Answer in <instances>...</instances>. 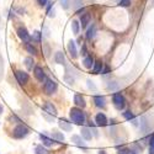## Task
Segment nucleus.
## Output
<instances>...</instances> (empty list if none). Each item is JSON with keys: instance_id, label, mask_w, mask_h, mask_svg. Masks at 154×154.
<instances>
[{"instance_id": "f257e3e1", "label": "nucleus", "mask_w": 154, "mask_h": 154, "mask_svg": "<svg viewBox=\"0 0 154 154\" xmlns=\"http://www.w3.org/2000/svg\"><path fill=\"white\" fill-rule=\"evenodd\" d=\"M70 120L74 122V123H76V125H84L85 123V121H86V117H85V113L80 110V109H76V107H73L72 110H70Z\"/></svg>"}, {"instance_id": "f03ea898", "label": "nucleus", "mask_w": 154, "mask_h": 154, "mask_svg": "<svg viewBox=\"0 0 154 154\" xmlns=\"http://www.w3.org/2000/svg\"><path fill=\"white\" fill-rule=\"evenodd\" d=\"M112 102L117 110H123L126 106V100H125L123 95L120 93H116V94L112 95Z\"/></svg>"}, {"instance_id": "7ed1b4c3", "label": "nucleus", "mask_w": 154, "mask_h": 154, "mask_svg": "<svg viewBox=\"0 0 154 154\" xmlns=\"http://www.w3.org/2000/svg\"><path fill=\"white\" fill-rule=\"evenodd\" d=\"M27 134H29V128L25 127L23 125H17L14 128V131H12V136H14L15 138H17V139L25 138Z\"/></svg>"}, {"instance_id": "20e7f679", "label": "nucleus", "mask_w": 154, "mask_h": 154, "mask_svg": "<svg viewBox=\"0 0 154 154\" xmlns=\"http://www.w3.org/2000/svg\"><path fill=\"white\" fill-rule=\"evenodd\" d=\"M57 89H58V85L56 82L53 80H46L45 83V93L47 95H52L57 91Z\"/></svg>"}, {"instance_id": "39448f33", "label": "nucleus", "mask_w": 154, "mask_h": 154, "mask_svg": "<svg viewBox=\"0 0 154 154\" xmlns=\"http://www.w3.org/2000/svg\"><path fill=\"white\" fill-rule=\"evenodd\" d=\"M17 36L21 38L23 42H26V43H29L31 41V36H30V33L27 32V30L25 27H19L17 29Z\"/></svg>"}, {"instance_id": "423d86ee", "label": "nucleus", "mask_w": 154, "mask_h": 154, "mask_svg": "<svg viewBox=\"0 0 154 154\" xmlns=\"http://www.w3.org/2000/svg\"><path fill=\"white\" fill-rule=\"evenodd\" d=\"M15 76H16L17 82H19L21 85L26 84V83L29 82V74L25 73V72H22V70H16V72H15Z\"/></svg>"}, {"instance_id": "0eeeda50", "label": "nucleus", "mask_w": 154, "mask_h": 154, "mask_svg": "<svg viewBox=\"0 0 154 154\" xmlns=\"http://www.w3.org/2000/svg\"><path fill=\"white\" fill-rule=\"evenodd\" d=\"M33 72H35V76H36L37 80H40V82H45V80H46L45 70H43L41 67H35Z\"/></svg>"}, {"instance_id": "6e6552de", "label": "nucleus", "mask_w": 154, "mask_h": 154, "mask_svg": "<svg viewBox=\"0 0 154 154\" xmlns=\"http://www.w3.org/2000/svg\"><path fill=\"white\" fill-rule=\"evenodd\" d=\"M43 110L46 112H48L51 116H57V109H56V106L52 104V102H46L45 106H43Z\"/></svg>"}, {"instance_id": "1a4fd4ad", "label": "nucleus", "mask_w": 154, "mask_h": 154, "mask_svg": "<svg viewBox=\"0 0 154 154\" xmlns=\"http://www.w3.org/2000/svg\"><path fill=\"white\" fill-rule=\"evenodd\" d=\"M95 122H96V125L97 126H106L107 125V119H106V116L104 113H97L96 116H95Z\"/></svg>"}, {"instance_id": "9d476101", "label": "nucleus", "mask_w": 154, "mask_h": 154, "mask_svg": "<svg viewBox=\"0 0 154 154\" xmlns=\"http://www.w3.org/2000/svg\"><path fill=\"white\" fill-rule=\"evenodd\" d=\"M68 52H69V54H70V57L73 59L78 57V51H76V46H75L74 41H69V43H68Z\"/></svg>"}, {"instance_id": "9b49d317", "label": "nucleus", "mask_w": 154, "mask_h": 154, "mask_svg": "<svg viewBox=\"0 0 154 154\" xmlns=\"http://www.w3.org/2000/svg\"><path fill=\"white\" fill-rule=\"evenodd\" d=\"M58 126L62 128L63 131H66V132H69V131H72V128H73V127H72V125H70L69 122H67L66 120H62V119L58 121Z\"/></svg>"}, {"instance_id": "f8f14e48", "label": "nucleus", "mask_w": 154, "mask_h": 154, "mask_svg": "<svg viewBox=\"0 0 154 154\" xmlns=\"http://www.w3.org/2000/svg\"><path fill=\"white\" fill-rule=\"evenodd\" d=\"M90 20H91V16H90V14H89V12H85L84 15H82V16H80L82 27H83V29H85V27L88 26V23L90 22Z\"/></svg>"}, {"instance_id": "ddd939ff", "label": "nucleus", "mask_w": 154, "mask_h": 154, "mask_svg": "<svg viewBox=\"0 0 154 154\" xmlns=\"http://www.w3.org/2000/svg\"><path fill=\"white\" fill-rule=\"evenodd\" d=\"M40 139L42 140V143H43L46 147H52V146L54 144V140H53L52 138L45 136V134H40Z\"/></svg>"}, {"instance_id": "4468645a", "label": "nucleus", "mask_w": 154, "mask_h": 154, "mask_svg": "<svg viewBox=\"0 0 154 154\" xmlns=\"http://www.w3.org/2000/svg\"><path fill=\"white\" fill-rule=\"evenodd\" d=\"M74 102H75V105H78V106H80V107H85V105H86L84 97H83L80 94H76V95L74 96Z\"/></svg>"}, {"instance_id": "2eb2a0df", "label": "nucleus", "mask_w": 154, "mask_h": 154, "mask_svg": "<svg viewBox=\"0 0 154 154\" xmlns=\"http://www.w3.org/2000/svg\"><path fill=\"white\" fill-rule=\"evenodd\" d=\"M72 142H74L78 147H83V148H85L86 147V144H85V142H83V139L80 138V136H78V134H74V136H72Z\"/></svg>"}, {"instance_id": "dca6fc26", "label": "nucleus", "mask_w": 154, "mask_h": 154, "mask_svg": "<svg viewBox=\"0 0 154 154\" xmlns=\"http://www.w3.org/2000/svg\"><path fill=\"white\" fill-rule=\"evenodd\" d=\"M94 102H95V105L97 107H105V105H106V100H105L104 96H95Z\"/></svg>"}, {"instance_id": "f3484780", "label": "nucleus", "mask_w": 154, "mask_h": 154, "mask_svg": "<svg viewBox=\"0 0 154 154\" xmlns=\"http://www.w3.org/2000/svg\"><path fill=\"white\" fill-rule=\"evenodd\" d=\"M83 64H84V67L85 68H91L93 67V64H94V59L91 56H85L84 59H83Z\"/></svg>"}, {"instance_id": "a211bd4d", "label": "nucleus", "mask_w": 154, "mask_h": 154, "mask_svg": "<svg viewBox=\"0 0 154 154\" xmlns=\"http://www.w3.org/2000/svg\"><path fill=\"white\" fill-rule=\"evenodd\" d=\"M54 59H56V62L58 64H63V66H66V57H64L63 52H57Z\"/></svg>"}, {"instance_id": "6ab92c4d", "label": "nucleus", "mask_w": 154, "mask_h": 154, "mask_svg": "<svg viewBox=\"0 0 154 154\" xmlns=\"http://www.w3.org/2000/svg\"><path fill=\"white\" fill-rule=\"evenodd\" d=\"M80 132H82V136H83L86 140H90V139H91V137H93V136H91V132H90V130H89V128L83 127Z\"/></svg>"}, {"instance_id": "aec40b11", "label": "nucleus", "mask_w": 154, "mask_h": 154, "mask_svg": "<svg viewBox=\"0 0 154 154\" xmlns=\"http://www.w3.org/2000/svg\"><path fill=\"white\" fill-rule=\"evenodd\" d=\"M101 70H102V63H101L100 60L95 62V66H94L93 73H94V74H99V73H101Z\"/></svg>"}, {"instance_id": "412c9836", "label": "nucleus", "mask_w": 154, "mask_h": 154, "mask_svg": "<svg viewBox=\"0 0 154 154\" xmlns=\"http://www.w3.org/2000/svg\"><path fill=\"white\" fill-rule=\"evenodd\" d=\"M72 30H73V33L74 35H78L79 33V30H80V26H79V22L78 21H72Z\"/></svg>"}, {"instance_id": "4be33fe9", "label": "nucleus", "mask_w": 154, "mask_h": 154, "mask_svg": "<svg viewBox=\"0 0 154 154\" xmlns=\"http://www.w3.org/2000/svg\"><path fill=\"white\" fill-rule=\"evenodd\" d=\"M95 32H96V26H95V25H93L91 29H89V30H88L86 38H89V40H91V38L95 36Z\"/></svg>"}, {"instance_id": "5701e85b", "label": "nucleus", "mask_w": 154, "mask_h": 154, "mask_svg": "<svg viewBox=\"0 0 154 154\" xmlns=\"http://www.w3.org/2000/svg\"><path fill=\"white\" fill-rule=\"evenodd\" d=\"M35 154H48V150L42 146H37L35 149Z\"/></svg>"}, {"instance_id": "b1692460", "label": "nucleus", "mask_w": 154, "mask_h": 154, "mask_svg": "<svg viewBox=\"0 0 154 154\" xmlns=\"http://www.w3.org/2000/svg\"><path fill=\"white\" fill-rule=\"evenodd\" d=\"M25 64H26V67H27V69L29 70H31L32 68H33V66H35V62H33V59L32 58H26L25 59Z\"/></svg>"}, {"instance_id": "393cba45", "label": "nucleus", "mask_w": 154, "mask_h": 154, "mask_svg": "<svg viewBox=\"0 0 154 154\" xmlns=\"http://www.w3.org/2000/svg\"><path fill=\"white\" fill-rule=\"evenodd\" d=\"M26 49H27V52L29 53H31V54H37V49L33 47V46H31L30 43H26Z\"/></svg>"}, {"instance_id": "a878e982", "label": "nucleus", "mask_w": 154, "mask_h": 154, "mask_svg": "<svg viewBox=\"0 0 154 154\" xmlns=\"http://www.w3.org/2000/svg\"><path fill=\"white\" fill-rule=\"evenodd\" d=\"M32 38H33L36 42H41V32L40 31H35L32 33Z\"/></svg>"}, {"instance_id": "bb28decb", "label": "nucleus", "mask_w": 154, "mask_h": 154, "mask_svg": "<svg viewBox=\"0 0 154 154\" xmlns=\"http://www.w3.org/2000/svg\"><path fill=\"white\" fill-rule=\"evenodd\" d=\"M123 117L131 121V120H134V115L131 111H126V112H123Z\"/></svg>"}, {"instance_id": "cd10ccee", "label": "nucleus", "mask_w": 154, "mask_h": 154, "mask_svg": "<svg viewBox=\"0 0 154 154\" xmlns=\"http://www.w3.org/2000/svg\"><path fill=\"white\" fill-rule=\"evenodd\" d=\"M53 138L58 139L59 142H63V140H64V136H63L62 133H59V132H54V133H53Z\"/></svg>"}, {"instance_id": "c85d7f7f", "label": "nucleus", "mask_w": 154, "mask_h": 154, "mask_svg": "<svg viewBox=\"0 0 154 154\" xmlns=\"http://www.w3.org/2000/svg\"><path fill=\"white\" fill-rule=\"evenodd\" d=\"M60 6L67 10L69 8V0H60Z\"/></svg>"}, {"instance_id": "c756f323", "label": "nucleus", "mask_w": 154, "mask_h": 154, "mask_svg": "<svg viewBox=\"0 0 154 154\" xmlns=\"http://www.w3.org/2000/svg\"><path fill=\"white\" fill-rule=\"evenodd\" d=\"M120 5L121 6H130L131 5V0H121V2H120Z\"/></svg>"}, {"instance_id": "7c9ffc66", "label": "nucleus", "mask_w": 154, "mask_h": 154, "mask_svg": "<svg viewBox=\"0 0 154 154\" xmlns=\"http://www.w3.org/2000/svg\"><path fill=\"white\" fill-rule=\"evenodd\" d=\"M117 154H131V150L128 149V148H122L117 152Z\"/></svg>"}, {"instance_id": "2f4dec72", "label": "nucleus", "mask_w": 154, "mask_h": 154, "mask_svg": "<svg viewBox=\"0 0 154 154\" xmlns=\"http://www.w3.org/2000/svg\"><path fill=\"white\" fill-rule=\"evenodd\" d=\"M88 88H89V89H93V90H96V86L93 84L91 80H88Z\"/></svg>"}, {"instance_id": "473e14b6", "label": "nucleus", "mask_w": 154, "mask_h": 154, "mask_svg": "<svg viewBox=\"0 0 154 154\" xmlns=\"http://www.w3.org/2000/svg\"><path fill=\"white\" fill-rule=\"evenodd\" d=\"M74 3H75V4H74V9H78V8H80V6L83 5V3L80 2V0H75Z\"/></svg>"}, {"instance_id": "72a5a7b5", "label": "nucleus", "mask_w": 154, "mask_h": 154, "mask_svg": "<svg viewBox=\"0 0 154 154\" xmlns=\"http://www.w3.org/2000/svg\"><path fill=\"white\" fill-rule=\"evenodd\" d=\"M37 3L40 4L41 6H45V5H46V4L48 3V0H37Z\"/></svg>"}, {"instance_id": "f704fd0d", "label": "nucleus", "mask_w": 154, "mask_h": 154, "mask_svg": "<svg viewBox=\"0 0 154 154\" xmlns=\"http://www.w3.org/2000/svg\"><path fill=\"white\" fill-rule=\"evenodd\" d=\"M150 149L154 150V134L150 137Z\"/></svg>"}, {"instance_id": "c9c22d12", "label": "nucleus", "mask_w": 154, "mask_h": 154, "mask_svg": "<svg viewBox=\"0 0 154 154\" xmlns=\"http://www.w3.org/2000/svg\"><path fill=\"white\" fill-rule=\"evenodd\" d=\"M83 56H86V48H85V46H83Z\"/></svg>"}, {"instance_id": "e433bc0d", "label": "nucleus", "mask_w": 154, "mask_h": 154, "mask_svg": "<svg viewBox=\"0 0 154 154\" xmlns=\"http://www.w3.org/2000/svg\"><path fill=\"white\" fill-rule=\"evenodd\" d=\"M99 154H106V152H105V150H100Z\"/></svg>"}, {"instance_id": "4c0bfd02", "label": "nucleus", "mask_w": 154, "mask_h": 154, "mask_svg": "<svg viewBox=\"0 0 154 154\" xmlns=\"http://www.w3.org/2000/svg\"><path fill=\"white\" fill-rule=\"evenodd\" d=\"M149 154H154V150L153 149H149Z\"/></svg>"}, {"instance_id": "58836bf2", "label": "nucleus", "mask_w": 154, "mask_h": 154, "mask_svg": "<svg viewBox=\"0 0 154 154\" xmlns=\"http://www.w3.org/2000/svg\"><path fill=\"white\" fill-rule=\"evenodd\" d=\"M2 112H3V106L0 105V113H2Z\"/></svg>"}, {"instance_id": "ea45409f", "label": "nucleus", "mask_w": 154, "mask_h": 154, "mask_svg": "<svg viewBox=\"0 0 154 154\" xmlns=\"http://www.w3.org/2000/svg\"><path fill=\"white\" fill-rule=\"evenodd\" d=\"M131 154H136V153H134V152H131Z\"/></svg>"}]
</instances>
